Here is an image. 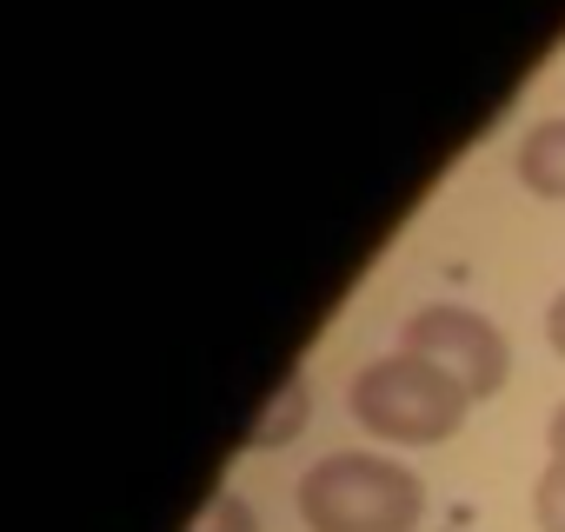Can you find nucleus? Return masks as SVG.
Instances as JSON below:
<instances>
[{
    "mask_svg": "<svg viewBox=\"0 0 565 532\" xmlns=\"http://www.w3.org/2000/svg\"><path fill=\"white\" fill-rule=\"evenodd\" d=\"M300 519L313 532H419L426 486L386 453H327L300 479Z\"/></svg>",
    "mask_w": 565,
    "mask_h": 532,
    "instance_id": "nucleus-1",
    "label": "nucleus"
},
{
    "mask_svg": "<svg viewBox=\"0 0 565 532\" xmlns=\"http://www.w3.org/2000/svg\"><path fill=\"white\" fill-rule=\"evenodd\" d=\"M353 419L373 433V439H393V446H439L466 426L472 413V393L439 373L433 360L419 353H386L373 366L353 373V393H347Z\"/></svg>",
    "mask_w": 565,
    "mask_h": 532,
    "instance_id": "nucleus-2",
    "label": "nucleus"
},
{
    "mask_svg": "<svg viewBox=\"0 0 565 532\" xmlns=\"http://www.w3.org/2000/svg\"><path fill=\"white\" fill-rule=\"evenodd\" d=\"M399 353H419L433 360L439 373H452L472 400H492L512 373V353H505V333L472 313V307H419L406 327H399Z\"/></svg>",
    "mask_w": 565,
    "mask_h": 532,
    "instance_id": "nucleus-3",
    "label": "nucleus"
},
{
    "mask_svg": "<svg viewBox=\"0 0 565 532\" xmlns=\"http://www.w3.org/2000/svg\"><path fill=\"white\" fill-rule=\"evenodd\" d=\"M307 413H313V393H307V373L294 366L287 380H279V393H266V406H259V419L246 426L239 453H279V446L307 426Z\"/></svg>",
    "mask_w": 565,
    "mask_h": 532,
    "instance_id": "nucleus-4",
    "label": "nucleus"
},
{
    "mask_svg": "<svg viewBox=\"0 0 565 532\" xmlns=\"http://www.w3.org/2000/svg\"><path fill=\"white\" fill-rule=\"evenodd\" d=\"M519 180L539 193V200H565V120H539L525 140H519Z\"/></svg>",
    "mask_w": 565,
    "mask_h": 532,
    "instance_id": "nucleus-5",
    "label": "nucleus"
},
{
    "mask_svg": "<svg viewBox=\"0 0 565 532\" xmlns=\"http://www.w3.org/2000/svg\"><path fill=\"white\" fill-rule=\"evenodd\" d=\"M186 532H259V519H253V506H246L239 492L213 486V492L200 499V512L186 519Z\"/></svg>",
    "mask_w": 565,
    "mask_h": 532,
    "instance_id": "nucleus-6",
    "label": "nucleus"
},
{
    "mask_svg": "<svg viewBox=\"0 0 565 532\" xmlns=\"http://www.w3.org/2000/svg\"><path fill=\"white\" fill-rule=\"evenodd\" d=\"M532 519H539V532H565V453L545 459V472L532 486Z\"/></svg>",
    "mask_w": 565,
    "mask_h": 532,
    "instance_id": "nucleus-7",
    "label": "nucleus"
},
{
    "mask_svg": "<svg viewBox=\"0 0 565 532\" xmlns=\"http://www.w3.org/2000/svg\"><path fill=\"white\" fill-rule=\"evenodd\" d=\"M545 340H552V353L565 360V294H552V307H545Z\"/></svg>",
    "mask_w": 565,
    "mask_h": 532,
    "instance_id": "nucleus-8",
    "label": "nucleus"
},
{
    "mask_svg": "<svg viewBox=\"0 0 565 532\" xmlns=\"http://www.w3.org/2000/svg\"><path fill=\"white\" fill-rule=\"evenodd\" d=\"M545 446H552V453H565V406L552 413V426H545Z\"/></svg>",
    "mask_w": 565,
    "mask_h": 532,
    "instance_id": "nucleus-9",
    "label": "nucleus"
}]
</instances>
